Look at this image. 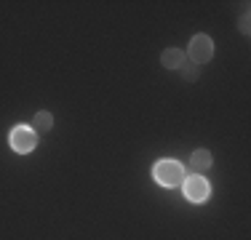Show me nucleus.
Returning a JSON list of instances; mask_svg holds the SVG:
<instances>
[{
	"label": "nucleus",
	"instance_id": "1",
	"mask_svg": "<svg viewBox=\"0 0 251 240\" xmlns=\"http://www.w3.org/2000/svg\"><path fill=\"white\" fill-rule=\"evenodd\" d=\"M155 179H158V184H163V187H176V184L184 182V168L176 163V160H160L158 166H155Z\"/></svg>",
	"mask_w": 251,
	"mask_h": 240
},
{
	"label": "nucleus",
	"instance_id": "2",
	"mask_svg": "<svg viewBox=\"0 0 251 240\" xmlns=\"http://www.w3.org/2000/svg\"><path fill=\"white\" fill-rule=\"evenodd\" d=\"M187 53H190V62L201 67V64H206L214 59V40L208 38V35H195V38L190 40Z\"/></svg>",
	"mask_w": 251,
	"mask_h": 240
},
{
	"label": "nucleus",
	"instance_id": "3",
	"mask_svg": "<svg viewBox=\"0 0 251 240\" xmlns=\"http://www.w3.org/2000/svg\"><path fill=\"white\" fill-rule=\"evenodd\" d=\"M35 144H38V134H35L32 128H27V125H16L14 131H11V147L16 149V152L27 155L35 149Z\"/></svg>",
	"mask_w": 251,
	"mask_h": 240
},
{
	"label": "nucleus",
	"instance_id": "4",
	"mask_svg": "<svg viewBox=\"0 0 251 240\" xmlns=\"http://www.w3.org/2000/svg\"><path fill=\"white\" fill-rule=\"evenodd\" d=\"M184 197L193 203H203L208 197V182L203 176H184Z\"/></svg>",
	"mask_w": 251,
	"mask_h": 240
},
{
	"label": "nucleus",
	"instance_id": "5",
	"mask_svg": "<svg viewBox=\"0 0 251 240\" xmlns=\"http://www.w3.org/2000/svg\"><path fill=\"white\" fill-rule=\"evenodd\" d=\"M214 163V155L208 152V149H195L193 155H190V168H193L195 173H203V171H208Z\"/></svg>",
	"mask_w": 251,
	"mask_h": 240
},
{
	"label": "nucleus",
	"instance_id": "6",
	"mask_svg": "<svg viewBox=\"0 0 251 240\" xmlns=\"http://www.w3.org/2000/svg\"><path fill=\"white\" fill-rule=\"evenodd\" d=\"M160 62H163L166 70H179L184 64V53L179 51V48H166L163 56H160Z\"/></svg>",
	"mask_w": 251,
	"mask_h": 240
},
{
	"label": "nucleus",
	"instance_id": "7",
	"mask_svg": "<svg viewBox=\"0 0 251 240\" xmlns=\"http://www.w3.org/2000/svg\"><path fill=\"white\" fill-rule=\"evenodd\" d=\"M51 125H53V118H51V112H38V115H35V120H32V125H29V128L35 131V134H49L51 131Z\"/></svg>",
	"mask_w": 251,
	"mask_h": 240
},
{
	"label": "nucleus",
	"instance_id": "8",
	"mask_svg": "<svg viewBox=\"0 0 251 240\" xmlns=\"http://www.w3.org/2000/svg\"><path fill=\"white\" fill-rule=\"evenodd\" d=\"M179 72H182V77L187 83H195L201 77V67H198V64H193V62H184L182 67H179Z\"/></svg>",
	"mask_w": 251,
	"mask_h": 240
},
{
	"label": "nucleus",
	"instance_id": "9",
	"mask_svg": "<svg viewBox=\"0 0 251 240\" xmlns=\"http://www.w3.org/2000/svg\"><path fill=\"white\" fill-rule=\"evenodd\" d=\"M249 29H251L249 27V14H243L241 16V32H249Z\"/></svg>",
	"mask_w": 251,
	"mask_h": 240
}]
</instances>
